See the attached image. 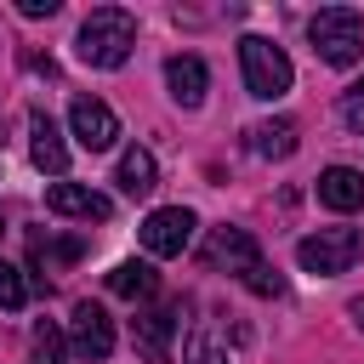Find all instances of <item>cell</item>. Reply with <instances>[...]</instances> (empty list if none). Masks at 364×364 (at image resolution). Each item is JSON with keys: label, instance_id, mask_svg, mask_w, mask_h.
<instances>
[{"label": "cell", "instance_id": "6da1fadb", "mask_svg": "<svg viewBox=\"0 0 364 364\" xmlns=\"http://www.w3.org/2000/svg\"><path fill=\"white\" fill-rule=\"evenodd\" d=\"M131 46H136V17L119 11V6H97L80 23V40H74L80 63H91V68H119L131 57Z\"/></svg>", "mask_w": 364, "mask_h": 364}, {"label": "cell", "instance_id": "7a4b0ae2", "mask_svg": "<svg viewBox=\"0 0 364 364\" xmlns=\"http://www.w3.org/2000/svg\"><path fill=\"white\" fill-rule=\"evenodd\" d=\"M307 40L313 51L330 63V68H353L364 57V17L353 6H324L313 23H307Z\"/></svg>", "mask_w": 364, "mask_h": 364}, {"label": "cell", "instance_id": "3957f363", "mask_svg": "<svg viewBox=\"0 0 364 364\" xmlns=\"http://www.w3.org/2000/svg\"><path fill=\"white\" fill-rule=\"evenodd\" d=\"M239 63H245V91H250V97H262V102L284 97V91H290V80H296L290 57H284L273 40H262V34H245V40H239Z\"/></svg>", "mask_w": 364, "mask_h": 364}, {"label": "cell", "instance_id": "277c9868", "mask_svg": "<svg viewBox=\"0 0 364 364\" xmlns=\"http://www.w3.org/2000/svg\"><path fill=\"white\" fill-rule=\"evenodd\" d=\"M358 256H364V233H358V228H318V233H307V239L296 245V262H301L307 273H318V279L347 273Z\"/></svg>", "mask_w": 364, "mask_h": 364}, {"label": "cell", "instance_id": "5b68a950", "mask_svg": "<svg viewBox=\"0 0 364 364\" xmlns=\"http://www.w3.org/2000/svg\"><path fill=\"white\" fill-rule=\"evenodd\" d=\"M193 210L188 205H159V210H148V222L136 228L142 233V245H148V256H182L188 250V239H193Z\"/></svg>", "mask_w": 364, "mask_h": 364}, {"label": "cell", "instance_id": "8992f818", "mask_svg": "<svg viewBox=\"0 0 364 364\" xmlns=\"http://www.w3.org/2000/svg\"><path fill=\"white\" fill-rule=\"evenodd\" d=\"M46 210L51 216H74V222H108L114 216V199L85 188V182H51L46 188Z\"/></svg>", "mask_w": 364, "mask_h": 364}, {"label": "cell", "instance_id": "52a82bcc", "mask_svg": "<svg viewBox=\"0 0 364 364\" xmlns=\"http://www.w3.org/2000/svg\"><path fill=\"white\" fill-rule=\"evenodd\" d=\"M68 125H74L80 148H91V154H102V148H114V142H119V119H114V108H108V102H97V97H74Z\"/></svg>", "mask_w": 364, "mask_h": 364}, {"label": "cell", "instance_id": "ba28073f", "mask_svg": "<svg viewBox=\"0 0 364 364\" xmlns=\"http://www.w3.org/2000/svg\"><path fill=\"white\" fill-rule=\"evenodd\" d=\"M74 353L80 358H108L114 353V318L97 301H74Z\"/></svg>", "mask_w": 364, "mask_h": 364}, {"label": "cell", "instance_id": "9c48e42d", "mask_svg": "<svg viewBox=\"0 0 364 364\" xmlns=\"http://www.w3.org/2000/svg\"><path fill=\"white\" fill-rule=\"evenodd\" d=\"M171 336H176V313L171 307H154V313H136L131 318V341L148 364H171Z\"/></svg>", "mask_w": 364, "mask_h": 364}, {"label": "cell", "instance_id": "30bf717a", "mask_svg": "<svg viewBox=\"0 0 364 364\" xmlns=\"http://www.w3.org/2000/svg\"><path fill=\"white\" fill-rule=\"evenodd\" d=\"M205 262H210V267H228V273H245V267L262 262V250H256V239H250L245 228H210Z\"/></svg>", "mask_w": 364, "mask_h": 364}, {"label": "cell", "instance_id": "8fae6325", "mask_svg": "<svg viewBox=\"0 0 364 364\" xmlns=\"http://www.w3.org/2000/svg\"><path fill=\"white\" fill-rule=\"evenodd\" d=\"M28 154H34V165L40 171H51V176H63L68 171V142H63V131H57V119L51 114H28Z\"/></svg>", "mask_w": 364, "mask_h": 364}, {"label": "cell", "instance_id": "7c38bea8", "mask_svg": "<svg viewBox=\"0 0 364 364\" xmlns=\"http://www.w3.org/2000/svg\"><path fill=\"white\" fill-rule=\"evenodd\" d=\"M318 199H324L330 210H358V205H364V171H353V165L318 171Z\"/></svg>", "mask_w": 364, "mask_h": 364}, {"label": "cell", "instance_id": "4fadbf2b", "mask_svg": "<svg viewBox=\"0 0 364 364\" xmlns=\"http://www.w3.org/2000/svg\"><path fill=\"white\" fill-rule=\"evenodd\" d=\"M165 85H171V97H176L182 108H199V102H205L210 74H205V63H199V57H171V63H165Z\"/></svg>", "mask_w": 364, "mask_h": 364}, {"label": "cell", "instance_id": "5bb4252c", "mask_svg": "<svg viewBox=\"0 0 364 364\" xmlns=\"http://www.w3.org/2000/svg\"><path fill=\"white\" fill-rule=\"evenodd\" d=\"M245 142H250V154H262V159H290V154H296V125H290V119H256V125L245 131Z\"/></svg>", "mask_w": 364, "mask_h": 364}, {"label": "cell", "instance_id": "9a60e30c", "mask_svg": "<svg viewBox=\"0 0 364 364\" xmlns=\"http://www.w3.org/2000/svg\"><path fill=\"white\" fill-rule=\"evenodd\" d=\"M119 193H131V199H148L154 193V182H159V171H154V154L148 148H125L119 154Z\"/></svg>", "mask_w": 364, "mask_h": 364}, {"label": "cell", "instance_id": "2e32d148", "mask_svg": "<svg viewBox=\"0 0 364 364\" xmlns=\"http://www.w3.org/2000/svg\"><path fill=\"white\" fill-rule=\"evenodd\" d=\"M108 290H114V296H125V301H142V296H154V290H159V273H154L148 262H119V267L108 273Z\"/></svg>", "mask_w": 364, "mask_h": 364}, {"label": "cell", "instance_id": "e0dca14e", "mask_svg": "<svg viewBox=\"0 0 364 364\" xmlns=\"http://www.w3.org/2000/svg\"><path fill=\"white\" fill-rule=\"evenodd\" d=\"M80 250H85L80 239H46V233L28 239V256H34V267H46V273H51V267H68Z\"/></svg>", "mask_w": 364, "mask_h": 364}, {"label": "cell", "instance_id": "ac0fdd59", "mask_svg": "<svg viewBox=\"0 0 364 364\" xmlns=\"http://www.w3.org/2000/svg\"><path fill=\"white\" fill-rule=\"evenodd\" d=\"M182 364H228V347H222L210 330H193V336H188V353H182Z\"/></svg>", "mask_w": 364, "mask_h": 364}, {"label": "cell", "instance_id": "d6986e66", "mask_svg": "<svg viewBox=\"0 0 364 364\" xmlns=\"http://www.w3.org/2000/svg\"><path fill=\"white\" fill-rule=\"evenodd\" d=\"M34 364H63V330L51 318L34 324Z\"/></svg>", "mask_w": 364, "mask_h": 364}, {"label": "cell", "instance_id": "ffe728a7", "mask_svg": "<svg viewBox=\"0 0 364 364\" xmlns=\"http://www.w3.org/2000/svg\"><path fill=\"white\" fill-rule=\"evenodd\" d=\"M239 279H245V290H250V296H284V279H279V267H267V262L245 267Z\"/></svg>", "mask_w": 364, "mask_h": 364}, {"label": "cell", "instance_id": "44dd1931", "mask_svg": "<svg viewBox=\"0 0 364 364\" xmlns=\"http://www.w3.org/2000/svg\"><path fill=\"white\" fill-rule=\"evenodd\" d=\"M28 279H23V267H11V262H0V307H23L28 301Z\"/></svg>", "mask_w": 364, "mask_h": 364}, {"label": "cell", "instance_id": "7402d4cb", "mask_svg": "<svg viewBox=\"0 0 364 364\" xmlns=\"http://www.w3.org/2000/svg\"><path fill=\"white\" fill-rule=\"evenodd\" d=\"M341 119H347V131H364V80H358L353 97L341 102Z\"/></svg>", "mask_w": 364, "mask_h": 364}, {"label": "cell", "instance_id": "603a6c76", "mask_svg": "<svg viewBox=\"0 0 364 364\" xmlns=\"http://www.w3.org/2000/svg\"><path fill=\"white\" fill-rule=\"evenodd\" d=\"M17 11H23V17H51L57 0H17Z\"/></svg>", "mask_w": 364, "mask_h": 364}, {"label": "cell", "instance_id": "cb8c5ba5", "mask_svg": "<svg viewBox=\"0 0 364 364\" xmlns=\"http://www.w3.org/2000/svg\"><path fill=\"white\" fill-rule=\"evenodd\" d=\"M347 318H353V324L364 330V296H353V301H347Z\"/></svg>", "mask_w": 364, "mask_h": 364}, {"label": "cell", "instance_id": "d4e9b609", "mask_svg": "<svg viewBox=\"0 0 364 364\" xmlns=\"http://www.w3.org/2000/svg\"><path fill=\"white\" fill-rule=\"evenodd\" d=\"M0 228H6V222H0Z\"/></svg>", "mask_w": 364, "mask_h": 364}]
</instances>
